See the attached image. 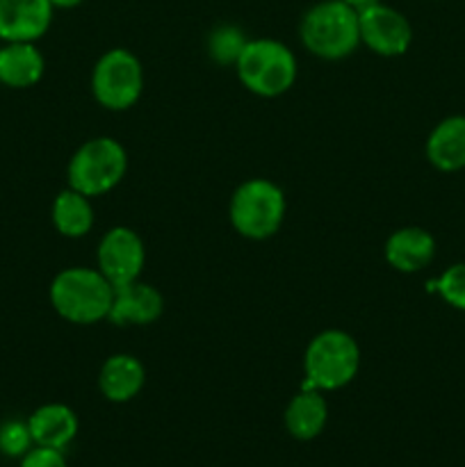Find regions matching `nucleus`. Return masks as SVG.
Here are the masks:
<instances>
[{"instance_id":"2eb2a0df","label":"nucleus","mask_w":465,"mask_h":467,"mask_svg":"<svg viewBox=\"0 0 465 467\" xmlns=\"http://www.w3.org/2000/svg\"><path fill=\"white\" fill-rule=\"evenodd\" d=\"M436 255V242L424 228L406 226L392 233L386 242V260L401 274H415Z\"/></svg>"},{"instance_id":"1a4fd4ad","label":"nucleus","mask_w":465,"mask_h":467,"mask_svg":"<svg viewBox=\"0 0 465 467\" xmlns=\"http://www.w3.org/2000/svg\"><path fill=\"white\" fill-rule=\"evenodd\" d=\"M98 272L114 287L140 281L146 263V246L132 228L114 226L98 244Z\"/></svg>"},{"instance_id":"a211bd4d","label":"nucleus","mask_w":465,"mask_h":467,"mask_svg":"<svg viewBox=\"0 0 465 467\" xmlns=\"http://www.w3.org/2000/svg\"><path fill=\"white\" fill-rule=\"evenodd\" d=\"M50 219L59 235L68 237V240L85 237L94 226V208H91L89 196L73 187L59 192L50 208Z\"/></svg>"},{"instance_id":"5701e85b","label":"nucleus","mask_w":465,"mask_h":467,"mask_svg":"<svg viewBox=\"0 0 465 467\" xmlns=\"http://www.w3.org/2000/svg\"><path fill=\"white\" fill-rule=\"evenodd\" d=\"M82 3H85V0H50V5H53L55 9H73Z\"/></svg>"},{"instance_id":"4468645a","label":"nucleus","mask_w":465,"mask_h":467,"mask_svg":"<svg viewBox=\"0 0 465 467\" xmlns=\"http://www.w3.org/2000/svg\"><path fill=\"white\" fill-rule=\"evenodd\" d=\"M146 383V369L140 358L130 354H114L103 363L98 374V388L103 397L114 404L135 400Z\"/></svg>"},{"instance_id":"aec40b11","label":"nucleus","mask_w":465,"mask_h":467,"mask_svg":"<svg viewBox=\"0 0 465 467\" xmlns=\"http://www.w3.org/2000/svg\"><path fill=\"white\" fill-rule=\"evenodd\" d=\"M35 447L27 420H7L0 424V454L7 459H23Z\"/></svg>"},{"instance_id":"20e7f679","label":"nucleus","mask_w":465,"mask_h":467,"mask_svg":"<svg viewBox=\"0 0 465 467\" xmlns=\"http://www.w3.org/2000/svg\"><path fill=\"white\" fill-rule=\"evenodd\" d=\"M235 68L242 85L264 99L285 94L296 80L294 53L276 39H249Z\"/></svg>"},{"instance_id":"0eeeda50","label":"nucleus","mask_w":465,"mask_h":467,"mask_svg":"<svg viewBox=\"0 0 465 467\" xmlns=\"http://www.w3.org/2000/svg\"><path fill=\"white\" fill-rule=\"evenodd\" d=\"M91 91L105 109L132 108L144 91V68L140 57L126 48H112L96 62Z\"/></svg>"},{"instance_id":"412c9836","label":"nucleus","mask_w":465,"mask_h":467,"mask_svg":"<svg viewBox=\"0 0 465 467\" xmlns=\"http://www.w3.org/2000/svg\"><path fill=\"white\" fill-rule=\"evenodd\" d=\"M454 308L465 310V263L451 265L438 281L429 283Z\"/></svg>"},{"instance_id":"f257e3e1","label":"nucleus","mask_w":465,"mask_h":467,"mask_svg":"<svg viewBox=\"0 0 465 467\" xmlns=\"http://www.w3.org/2000/svg\"><path fill=\"white\" fill-rule=\"evenodd\" d=\"M114 285L98 272L68 267L50 283V304L55 313L71 324H96L108 319Z\"/></svg>"},{"instance_id":"dca6fc26","label":"nucleus","mask_w":465,"mask_h":467,"mask_svg":"<svg viewBox=\"0 0 465 467\" xmlns=\"http://www.w3.org/2000/svg\"><path fill=\"white\" fill-rule=\"evenodd\" d=\"M285 429L294 441H315L328 422V404L324 395L313 388H304L290 400L285 409Z\"/></svg>"},{"instance_id":"ddd939ff","label":"nucleus","mask_w":465,"mask_h":467,"mask_svg":"<svg viewBox=\"0 0 465 467\" xmlns=\"http://www.w3.org/2000/svg\"><path fill=\"white\" fill-rule=\"evenodd\" d=\"M36 447L64 451L78 436V415L67 404H44L27 418Z\"/></svg>"},{"instance_id":"423d86ee","label":"nucleus","mask_w":465,"mask_h":467,"mask_svg":"<svg viewBox=\"0 0 465 467\" xmlns=\"http://www.w3.org/2000/svg\"><path fill=\"white\" fill-rule=\"evenodd\" d=\"M128 171V153L112 137H94L73 153L68 162V187L85 196L112 192Z\"/></svg>"},{"instance_id":"9d476101","label":"nucleus","mask_w":465,"mask_h":467,"mask_svg":"<svg viewBox=\"0 0 465 467\" xmlns=\"http://www.w3.org/2000/svg\"><path fill=\"white\" fill-rule=\"evenodd\" d=\"M53 12L50 0H0V39H41L53 23Z\"/></svg>"},{"instance_id":"f03ea898","label":"nucleus","mask_w":465,"mask_h":467,"mask_svg":"<svg viewBox=\"0 0 465 467\" xmlns=\"http://www.w3.org/2000/svg\"><path fill=\"white\" fill-rule=\"evenodd\" d=\"M301 44L322 59H345L360 46L358 12L342 0H322L304 14Z\"/></svg>"},{"instance_id":"9b49d317","label":"nucleus","mask_w":465,"mask_h":467,"mask_svg":"<svg viewBox=\"0 0 465 467\" xmlns=\"http://www.w3.org/2000/svg\"><path fill=\"white\" fill-rule=\"evenodd\" d=\"M164 299L153 285L141 281L126 283V285L114 287L112 306H109L108 319L117 327H146L153 324L162 315Z\"/></svg>"},{"instance_id":"39448f33","label":"nucleus","mask_w":465,"mask_h":467,"mask_svg":"<svg viewBox=\"0 0 465 467\" xmlns=\"http://www.w3.org/2000/svg\"><path fill=\"white\" fill-rule=\"evenodd\" d=\"M285 194L267 178L242 182L231 199V223L246 240H267L285 219Z\"/></svg>"},{"instance_id":"f3484780","label":"nucleus","mask_w":465,"mask_h":467,"mask_svg":"<svg viewBox=\"0 0 465 467\" xmlns=\"http://www.w3.org/2000/svg\"><path fill=\"white\" fill-rule=\"evenodd\" d=\"M427 158L440 171L465 167V117H450L433 128L427 140Z\"/></svg>"},{"instance_id":"b1692460","label":"nucleus","mask_w":465,"mask_h":467,"mask_svg":"<svg viewBox=\"0 0 465 467\" xmlns=\"http://www.w3.org/2000/svg\"><path fill=\"white\" fill-rule=\"evenodd\" d=\"M342 3H346V5H349V7H354L356 12H360V9L369 7V5L377 3V0H342Z\"/></svg>"},{"instance_id":"4be33fe9","label":"nucleus","mask_w":465,"mask_h":467,"mask_svg":"<svg viewBox=\"0 0 465 467\" xmlns=\"http://www.w3.org/2000/svg\"><path fill=\"white\" fill-rule=\"evenodd\" d=\"M18 467H68L64 451L50 450V447H32L21 459Z\"/></svg>"},{"instance_id":"6ab92c4d","label":"nucleus","mask_w":465,"mask_h":467,"mask_svg":"<svg viewBox=\"0 0 465 467\" xmlns=\"http://www.w3.org/2000/svg\"><path fill=\"white\" fill-rule=\"evenodd\" d=\"M246 44H249V39L237 26H219L208 36V53L217 64H223V67L232 64L235 67Z\"/></svg>"},{"instance_id":"6e6552de","label":"nucleus","mask_w":465,"mask_h":467,"mask_svg":"<svg viewBox=\"0 0 465 467\" xmlns=\"http://www.w3.org/2000/svg\"><path fill=\"white\" fill-rule=\"evenodd\" d=\"M358 26L360 44H365L381 57H399L410 48V41H413V27H410L408 18L399 9L390 7L381 0L360 9Z\"/></svg>"},{"instance_id":"7ed1b4c3","label":"nucleus","mask_w":465,"mask_h":467,"mask_svg":"<svg viewBox=\"0 0 465 467\" xmlns=\"http://www.w3.org/2000/svg\"><path fill=\"white\" fill-rule=\"evenodd\" d=\"M360 369V347L349 333L328 328L310 340L304 356V388L333 392L349 386Z\"/></svg>"},{"instance_id":"f8f14e48","label":"nucleus","mask_w":465,"mask_h":467,"mask_svg":"<svg viewBox=\"0 0 465 467\" xmlns=\"http://www.w3.org/2000/svg\"><path fill=\"white\" fill-rule=\"evenodd\" d=\"M44 68V55L35 41H5L0 46V85L27 89L41 80Z\"/></svg>"}]
</instances>
